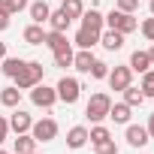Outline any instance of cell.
Masks as SVG:
<instances>
[{
  "instance_id": "1",
  "label": "cell",
  "mask_w": 154,
  "mask_h": 154,
  "mask_svg": "<svg viewBox=\"0 0 154 154\" xmlns=\"http://www.w3.org/2000/svg\"><path fill=\"white\" fill-rule=\"evenodd\" d=\"M109 109H112V97H109L106 91H97V94H91V100H88V106H85V118H88L91 124H100V121L109 118Z\"/></svg>"
},
{
  "instance_id": "2",
  "label": "cell",
  "mask_w": 154,
  "mask_h": 154,
  "mask_svg": "<svg viewBox=\"0 0 154 154\" xmlns=\"http://www.w3.org/2000/svg\"><path fill=\"white\" fill-rule=\"evenodd\" d=\"M42 72H45V66H42L39 60H27L24 69L15 75V88H18V91H30L33 85L42 82Z\"/></svg>"
},
{
  "instance_id": "3",
  "label": "cell",
  "mask_w": 154,
  "mask_h": 154,
  "mask_svg": "<svg viewBox=\"0 0 154 154\" xmlns=\"http://www.w3.org/2000/svg\"><path fill=\"white\" fill-rule=\"evenodd\" d=\"M54 91H57V100L60 103L72 106V103H79V97H82V82L72 79V75H63V79L54 85Z\"/></svg>"
},
{
  "instance_id": "4",
  "label": "cell",
  "mask_w": 154,
  "mask_h": 154,
  "mask_svg": "<svg viewBox=\"0 0 154 154\" xmlns=\"http://www.w3.org/2000/svg\"><path fill=\"white\" fill-rule=\"evenodd\" d=\"M106 18V27H112V30H118V33H133L136 27H139V21L133 18V12H121V9H112L109 15H103Z\"/></svg>"
},
{
  "instance_id": "5",
  "label": "cell",
  "mask_w": 154,
  "mask_h": 154,
  "mask_svg": "<svg viewBox=\"0 0 154 154\" xmlns=\"http://www.w3.org/2000/svg\"><path fill=\"white\" fill-rule=\"evenodd\" d=\"M30 103H33V106H39V109H51V106L57 103V91L39 82V85H33V88H30Z\"/></svg>"
},
{
  "instance_id": "6",
  "label": "cell",
  "mask_w": 154,
  "mask_h": 154,
  "mask_svg": "<svg viewBox=\"0 0 154 154\" xmlns=\"http://www.w3.org/2000/svg\"><path fill=\"white\" fill-rule=\"evenodd\" d=\"M30 136H33L36 142H51V139H57V121H54V118H39V121H33Z\"/></svg>"
},
{
  "instance_id": "7",
  "label": "cell",
  "mask_w": 154,
  "mask_h": 154,
  "mask_svg": "<svg viewBox=\"0 0 154 154\" xmlns=\"http://www.w3.org/2000/svg\"><path fill=\"white\" fill-rule=\"evenodd\" d=\"M106 79H109V88H112V91H124L127 85H133V69H130L127 63H121V66H112Z\"/></svg>"
},
{
  "instance_id": "8",
  "label": "cell",
  "mask_w": 154,
  "mask_h": 154,
  "mask_svg": "<svg viewBox=\"0 0 154 154\" xmlns=\"http://www.w3.org/2000/svg\"><path fill=\"white\" fill-rule=\"evenodd\" d=\"M124 139H127V145H130V148H145V145L151 142V136H148V130H145L142 124H127Z\"/></svg>"
},
{
  "instance_id": "9",
  "label": "cell",
  "mask_w": 154,
  "mask_h": 154,
  "mask_svg": "<svg viewBox=\"0 0 154 154\" xmlns=\"http://www.w3.org/2000/svg\"><path fill=\"white\" fill-rule=\"evenodd\" d=\"M30 127H33V118H30L24 109H12V115H9V130L18 136V133H30Z\"/></svg>"
},
{
  "instance_id": "10",
  "label": "cell",
  "mask_w": 154,
  "mask_h": 154,
  "mask_svg": "<svg viewBox=\"0 0 154 154\" xmlns=\"http://www.w3.org/2000/svg\"><path fill=\"white\" fill-rule=\"evenodd\" d=\"M82 27H88V30H94V33H103V27H106L103 12H100V9H85V12H82Z\"/></svg>"
},
{
  "instance_id": "11",
  "label": "cell",
  "mask_w": 154,
  "mask_h": 154,
  "mask_svg": "<svg viewBox=\"0 0 154 154\" xmlns=\"http://www.w3.org/2000/svg\"><path fill=\"white\" fill-rule=\"evenodd\" d=\"M100 45H103L106 51H121V48H124V33H118V30L106 27V30L100 33Z\"/></svg>"
},
{
  "instance_id": "12",
  "label": "cell",
  "mask_w": 154,
  "mask_h": 154,
  "mask_svg": "<svg viewBox=\"0 0 154 154\" xmlns=\"http://www.w3.org/2000/svg\"><path fill=\"white\" fill-rule=\"evenodd\" d=\"M66 145H69L72 151L85 148V145H88V127H82V124L69 127V130H66Z\"/></svg>"
},
{
  "instance_id": "13",
  "label": "cell",
  "mask_w": 154,
  "mask_h": 154,
  "mask_svg": "<svg viewBox=\"0 0 154 154\" xmlns=\"http://www.w3.org/2000/svg\"><path fill=\"white\" fill-rule=\"evenodd\" d=\"M42 45H48V48H51V54H54V51H63V48H69V39H66V33H60V30H45V39H42Z\"/></svg>"
},
{
  "instance_id": "14",
  "label": "cell",
  "mask_w": 154,
  "mask_h": 154,
  "mask_svg": "<svg viewBox=\"0 0 154 154\" xmlns=\"http://www.w3.org/2000/svg\"><path fill=\"white\" fill-rule=\"evenodd\" d=\"M27 12H30V21H33V24H45L48 15H51V6L45 3V0H36V3L27 6Z\"/></svg>"
},
{
  "instance_id": "15",
  "label": "cell",
  "mask_w": 154,
  "mask_h": 154,
  "mask_svg": "<svg viewBox=\"0 0 154 154\" xmlns=\"http://www.w3.org/2000/svg\"><path fill=\"white\" fill-rule=\"evenodd\" d=\"M69 24H72V18H69L63 9H51V15H48V30H60V33H66Z\"/></svg>"
},
{
  "instance_id": "16",
  "label": "cell",
  "mask_w": 154,
  "mask_h": 154,
  "mask_svg": "<svg viewBox=\"0 0 154 154\" xmlns=\"http://www.w3.org/2000/svg\"><path fill=\"white\" fill-rule=\"evenodd\" d=\"M94 60H97V57L91 54V48H79V51L72 54V69H79V72H88Z\"/></svg>"
},
{
  "instance_id": "17",
  "label": "cell",
  "mask_w": 154,
  "mask_h": 154,
  "mask_svg": "<svg viewBox=\"0 0 154 154\" xmlns=\"http://www.w3.org/2000/svg\"><path fill=\"white\" fill-rule=\"evenodd\" d=\"M79 48H94L97 42H100V33H94V30H88V27H79L75 30V39H72Z\"/></svg>"
},
{
  "instance_id": "18",
  "label": "cell",
  "mask_w": 154,
  "mask_h": 154,
  "mask_svg": "<svg viewBox=\"0 0 154 154\" xmlns=\"http://www.w3.org/2000/svg\"><path fill=\"white\" fill-rule=\"evenodd\" d=\"M133 72H145V69H151V57H148V51H142V48H136L133 54H130V63H127Z\"/></svg>"
},
{
  "instance_id": "19",
  "label": "cell",
  "mask_w": 154,
  "mask_h": 154,
  "mask_svg": "<svg viewBox=\"0 0 154 154\" xmlns=\"http://www.w3.org/2000/svg\"><path fill=\"white\" fill-rule=\"evenodd\" d=\"M130 115H133V109L121 100V103H112V109H109V118L115 121V124H130Z\"/></svg>"
},
{
  "instance_id": "20",
  "label": "cell",
  "mask_w": 154,
  "mask_h": 154,
  "mask_svg": "<svg viewBox=\"0 0 154 154\" xmlns=\"http://www.w3.org/2000/svg\"><path fill=\"white\" fill-rule=\"evenodd\" d=\"M0 103H3L6 109H18V103H21V91H18L15 85L3 88V91H0Z\"/></svg>"
},
{
  "instance_id": "21",
  "label": "cell",
  "mask_w": 154,
  "mask_h": 154,
  "mask_svg": "<svg viewBox=\"0 0 154 154\" xmlns=\"http://www.w3.org/2000/svg\"><path fill=\"white\" fill-rule=\"evenodd\" d=\"M21 36H24V42H27V45H42V39H45V30H42V24H27Z\"/></svg>"
},
{
  "instance_id": "22",
  "label": "cell",
  "mask_w": 154,
  "mask_h": 154,
  "mask_svg": "<svg viewBox=\"0 0 154 154\" xmlns=\"http://www.w3.org/2000/svg\"><path fill=\"white\" fill-rule=\"evenodd\" d=\"M36 145H39V142H36L30 133H18V139H15V154H33Z\"/></svg>"
},
{
  "instance_id": "23",
  "label": "cell",
  "mask_w": 154,
  "mask_h": 154,
  "mask_svg": "<svg viewBox=\"0 0 154 154\" xmlns=\"http://www.w3.org/2000/svg\"><path fill=\"white\" fill-rule=\"evenodd\" d=\"M24 63H27V60H21V57H9V54H6V57H3V66H0V69H3V75L15 79V75L24 69Z\"/></svg>"
},
{
  "instance_id": "24",
  "label": "cell",
  "mask_w": 154,
  "mask_h": 154,
  "mask_svg": "<svg viewBox=\"0 0 154 154\" xmlns=\"http://www.w3.org/2000/svg\"><path fill=\"white\" fill-rule=\"evenodd\" d=\"M121 94H124V103H127L130 109H136V106H142V103H145V94H142L139 88H133V85H127Z\"/></svg>"
},
{
  "instance_id": "25",
  "label": "cell",
  "mask_w": 154,
  "mask_h": 154,
  "mask_svg": "<svg viewBox=\"0 0 154 154\" xmlns=\"http://www.w3.org/2000/svg\"><path fill=\"white\" fill-rule=\"evenodd\" d=\"M27 9V0H0V15H15Z\"/></svg>"
},
{
  "instance_id": "26",
  "label": "cell",
  "mask_w": 154,
  "mask_h": 154,
  "mask_svg": "<svg viewBox=\"0 0 154 154\" xmlns=\"http://www.w3.org/2000/svg\"><path fill=\"white\" fill-rule=\"evenodd\" d=\"M106 139H112L109 127H103V124H94V127L88 130V142H91V145H97V142H106Z\"/></svg>"
},
{
  "instance_id": "27",
  "label": "cell",
  "mask_w": 154,
  "mask_h": 154,
  "mask_svg": "<svg viewBox=\"0 0 154 154\" xmlns=\"http://www.w3.org/2000/svg\"><path fill=\"white\" fill-rule=\"evenodd\" d=\"M139 91L145 94V100H148V97H154V69H145V72H142V82H139Z\"/></svg>"
},
{
  "instance_id": "28",
  "label": "cell",
  "mask_w": 154,
  "mask_h": 154,
  "mask_svg": "<svg viewBox=\"0 0 154 154\" xmlns=\"http://www.w3.org/2000/svg\"><path fill=\"white\" fill-rule=\"evenodd\" d=\"M69 18H82V12H85V3L82 0H63V6H60Z\"/></svg>"
},
{
  "instance_id": "29",
  "label": "cell",
  "mask_w": 154,
  "mask_h": 154,
  "mask_svg": "<svg viewBox=\"0 0 154 154\" xmlns=\"http://www.w3.org/2000/svg\"><path fill=\"white\" fill-rule=\"evenodd\" d=\"M72 48H63V51H54V66H60V69H69L72 66Z\"/></svg>"
},
{
  "instance_id": "30",
  "label": "cell",
  "mask_w": 154,
  "mask_h": 154,
  "mask_svg": "<svg viewBox=\"0 0 154 154\" xmlns=\"http://www.w3.org/2000/svg\"><path fill=\"white\" fill-rule=\"evenodd\" d=\"M88 72L94 75V79H106V75H109V63H106V60H94Z\"/></svg>"
},
{
  "instance_id": "31",
  "label": "cell",
  "mask_w": 154,
  "mask_h": 154,
  "mask_svg": "<svg viewBox=\"0 0 154 154\" xmlns=\"http://www.w3.org/2000/svg\"><path fill=\"white\" fill-rule=\"evenodd\" d=\"M94 151L97 154H118V145H115V139H106V142H97Z\"/></svg>"
},
{
  "instance_id": "32",
  "label": "cell",
  "mask_w": 154,
  "mask_h": 154,
  "mask_svg": "<svg viewBox=\"0 0 154 154\" xmlns=\"http://www.w3.org/2000/svg\"><path fill=\"white\" fill-rule=\"evenodd\" d=\"M139 30H142V36H145L148 42H154V15H151V18H145V21L139 24Z\"/></svg>"
},
{
  "instance_id": "33",
  "label": "cell",
  "mask_w": 154,
  "mask_h": 154,
  "mask_svg": "<svg viewBox=\"0 0 154 154\" xmlns=\"http://www.w3.org/2000/svg\"><path fill=\"white\" fill-rule=\"evenodd\" d=\"M115 9H121V12H136V9H139V0H115Z\"/></svg>"
},
{
  "instance_id": "34",
  "label": "cell",
  "mask_w": 154,
  "mask_h": 154,
  "mask_svg": "<svg viewBox=\"0 0 154 154\" xmlns=\"http://www.w3.org/2000/svg\"><path fill=\"white\" fill-rule=\"evenodd\" d=\"M6 139H9V118L0 115V145H3Z\"/></svg>"
},
{
  "instance_id": "35",
  "label": "cell",
  "mask_w": 154,
  "mask_h": 154,
  "mask_svg": "<svg viewBox=\"0 0 154 154\" xmlns=\"http://www.w3.org/2000/svg\"><path fill=\"white\" fill-rule=\"evenodd\" d=\"M145 130H148V136H151V139H154V112H151V115H148V124H145Z\"/></svg>"
},
{
  "instance_id": "36",
  "label": "cell",
  "mask_w": 154,
  "mask_h": 154,
  "mask_svg": "<svg viewBox=\"0 0 154 154\" xmlns=\"http://www.w3.org/2000/svg\"><path fill=\"white\" fill-rule=\"evenodd\" d=\"M9 18H12V15H0V30H6V27H9Z\"/></svg>"
},
{
  "instance_id": "37",
  "label": "cell",
  "mask_w": 154,
  "mask_h": 154,
  "mask_svg": "<svg viewBox=\"0 0 154 154\" xmlns=\"http://www.w3.org/2000/svg\"><path fill=\"white\" fill-rule=\"evenodd\" d=\"M3 57H6V42L0 39V60H3Z\"/></svg>"
},
{
  "instance_id": "38",
  "label": "cell",
  "mask_w": 154,
  "mask_h": 154,
  "mask_svg": "<svg viewBox=\"0 0 154 154\" xmlns=\"http://www.w3.org/2000/svg\"><path fill=\"white\" fill-rule=\"evenodd\" d=\"M148 57H151V66H154V45L148 48Z\"/></svg>"
},
{
  "instance_id": "39",
  "label": "cell",
  "mask_w": 154,
  "mask_h": 154,
  "mask_svg": "<svg viewBox=\"0 0 154 154\" xmlns=\"http://www.w3.org/2000/svg\"><path fill=\"white\" fill-rule=\"evenodd\" d=\"M148 9H151V15H154V0H151V3H148Z\"/></svg>"
},
{
  "instance_id": "40",
  "label": "cell",
  "mask_w": 154,
  "mask_h": 154,
  "mask_svg": "<svg viewBox=\"0 0 154 154\" xmlns=\"http://www.w3.org/2000/svg\"><path fill=\"white\" fill-rule=\"evenodd\" d=\"M0 154H9V151H3V148H0Z\"/></svg>"
},
{
  "instance_id": "41",
  "label": "cell",
  "mask_w": 154,
  "mask_h": 154,
  "mask_svg": "<svg viewBox=\"0 0 154 154\" xmlns=\"http://www.w3.org/2000/svg\"><path fill=\"white\" fill-rule=\"evenodd\" d=\"M33 154H36V151H33Z\"/></svg>"
}]
</instances>
